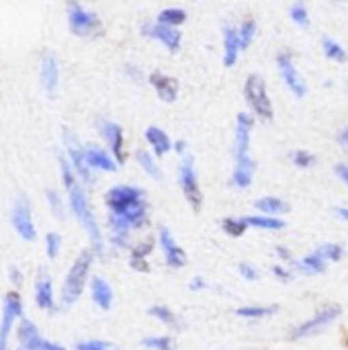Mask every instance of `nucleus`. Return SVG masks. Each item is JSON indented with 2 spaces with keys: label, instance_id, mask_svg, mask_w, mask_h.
<instances>
[{
  "label": "nucleus",
  "instance_id": "obj_20",
  "mask_svg": "<svg viewBox=\"0 0 348 350\" xmlns=\"http://www.w3.org/2000/svg\"><path fill=\"white\" fill-rule=\"evenodd\" d=\"M84 156H86V162H88L90 168H98V170H107V172H113V170L117 168V164H115V162L109 158V154L103 152L101 148L90 146V148L84 150Z\"/></svg>",
  "mask_w": 348,
  "mask_h": 350
},
{
  "label": "nucleus",
  "instance_id": "obj_40",
  "mask_svg": "<svg viewBox=\"0 0 348 350\" xmlns=\"http://www.w3.org/2000/svg\"><path fill=\"white\" fill-rule=\"evenodd\" d=\"M291 158H293V162H295L297 166H302V168H308V166H312V164H314V160H316V158H314L310 152H295Z\"/></svg>",
  "mask_w": 348,
  "mask_h": 350
},
{
  "label": "nucleus",
  "instance_id": "obj_34",
  "mask_svg": "<svg viewBox=\"0 0 348 350\" xmlns=\"http://www.w3.org/2000/svg\"><path fill=\"white\" fill-rule=\"evenodd\" d=\"M316 254L322 260H340L343 258V246L338 244H324L316 250Z\"/></svg>",
  "mask_w": 348,
  "mask_h": 350
},
{
  "label": "nucleus",
  "instance_id": "obj_7",
  "mask_svg": "<svg viewBox=\"0 0 348 350\" xmlns=\"http://www.w3.org/2000/svg\"><path fill=\"white\" fill-rule=\"evenodd\" d=\"M23 304L18 293H8L4 297V310H2V322H0V350H6L8 347V336H10V328L14 324V320L21 316Z\"/></svg>",
  "mask_w": 348,
  "mask_h": 350
},
{
  "label": "nucleus",
  "instance_id": "obj_14",
  "mask_svg": "<svg viewBox=\"0 0 348 350\" xmlns=\"http://www.w3.org/2000/svg\"><path fill=\"white\" fill-rule=\"evenodd\" d=\"M150 84L156 88L158 96L166 103H174L176 96H178V82L170 76H164L160 72H154L150 74Z\"/></svg>",
  "mask_w": 348,
  "mask_h": 350
},
{
  "label": "nucleus",
  "instance_id": "obj_39",
  "mask_svg": "<svg viewBox=\"0 0 348 350\" xmlns=\"http://www.w3.org/2000/svg\"><path fill=\"white\" fill-rule=\"evenodd\" d=\"M76 350H113V345L103 342V340H88V342L76 345Z\"/></svg>",
  "mask_w": 348,
  "mask_h": 350
},
{
  "label": "nucleus",
  "instance_id": "obj_42",
  "mask_svg": "<svg viewBox=\"0 0 348 350\" xmlns=\"http://www.w3.org/2000/svg\"><path fill=\"white\" fill-rule=\"evenodd\" d=\"M47 197H49V201H51V207H53L55 215H57V217H62L64 213H62V205H59V199H57V195H55L53 191H49V193H47Z\"/></svg>",
  "mask_w": 348,
  "mask_h": 350
},
{
  "label": "nucleus",
  "instance_id": "obj_19",
  "mask_svg": "<svg viewBox=\"0 0 348 350\" xmlns=\"http://www.w3.org/2000/svg\"><path fill=\"white\" fill-rule=\"evenodd\" d=\"M68 150H70V160H72V166L76 168V172H78L86 183H90L92 176H90V170H88L90 166H88V162H86L84 150H80L78 144H76L72 137H68Z\"/></svg>",
  "mask_w": 348,
  "mask_h": 350
},
{
  "label": "nucleus",
  "instance_id": "obj_41",
  "mask_svg": "<svg viewBox=\"0 0 348 350\" xmlns=\"http://www.w3.org/2000/svg\"><path fill=\"white\" fill-rule=\"evenodd\" d=\"M240 273H242V277L248 279V281H256V277H258V273H256L250 265H246V262L240 265Z\"/></svg>",
  "mask_w": 348,
  "mask_h": 350
},
{
  "label": "nucleus",
  "instance_id": "obj_17",
  "mask_svg": "<svg viewBox=\"0 0 348 350\" xmlns=\"http://www.w3.org/2000/svg\"><path fill=\"white\" fill-rule=\"evenodd\" d=\"M41 82L47 94H55V88L59 82V70H57V62L53 53H45L41 59Z\"/></svg>",
  "mask_w": 348,
  "mask_h": 350
},
{
  "label": "nucleus",
  "instance_id": "obj_32",
  "mask_svg": "<svg viewBox=\"0 0 348 350\" xmlns=\"http://www.w3.org/2000/svg\"><path fill=\"white\" fill-rule=\"evenodd\" d=\"M248 226L254 228H265V230H283L285 224L281 219H273V217H244Z\"/></svg>",
  "mask_w": 348,
  "mask_h": 350
},
{
  "label": "nucleus",
  "instance_id": "obj_8",
  "mask_svg": "<svg viewBox=\"0 0 348 350\" xmlns=\"http://www.w3.org/2000/svg\"><path fill=\"white\" fill-rule=\"evenodd\" d=\"M68 21H70V29H72L76 35H90V33H94V31L101 27L96 14L84 10V8H82L80 4H76V2H72L70 8H68Z\"/></svg>",
  "mask_w": 348,
  "mask_h": 350
},
{
  "label": "nucleus",
  "instance_id": "obj_18",
  "mask_svg": "<svg viewBox=\"0 0 348 350\" xmlns=\"http://www.w3.org/2000/svg\"><path fill=\"white\" fill-rule=\"evenodd\" d=\"M242 45H240V35L234 27H226L224 31V64L232 68L238 59Z\"/></svg>",
  "mask_w": 348,
  "mask_h": 350
},
{
  "label": "nucleus",
  "instance_id": "obj_30",
  "mask_svg": "<svg viewBox=\"0 0 348 350\" xmlns=\"http://www.w3.org/2000/svg\"><path fill=\"white\" fill-rule=\"evenodd\" d=\"M224 232L228 234V236H232V238H240V236H244V232H246V228H248V224H246V219L244 217H240V219H232V217H228V219H224Z\"/></svg>",
  "mask_w": 348,
  "mask_h": 350
},
{
  "label": "nucleus",
  "instance_id": "obj_3",
  "mask_svg": "<svg viewBox=\"0 0 348 350\" xmlns=\"http://www.w3.org/2000/svg\"><path fill=\"white\" fill-rule=\"evenodd\" d=\"M244 94H246V100L252 107V111L263 121L273 119V105H271V98H269V92H267V84L258 74H252V76L246 78Z\"/></svg>",
  "mask_w": 348,
  "mask_h": 350
},
{
  "label": "nucleus",
  "instance_id": "obj_23",
  "mask_svg": "<svg viewBox=\"0 0 348 350\" xmlns=\"http://www.w3.org/2000/svg\"><path fill=\"white\" fill-rule=\"evenodd\" d=\"M90 289H92V299L96 301V306L101 310H109L111 304H113V291L107 285V281H103L101 277H96V279H92Z\"/></svg>",
  "mask_w": 348,
  "mask_h": 350
},
{
  "label": "nucleus",
  "instance_id": "obj_13",
  "mask_svg": "<svg viewBox=\"0 0 348 350\" xmlns=\"http://www.w3.org/2000/svg\"><path fill=\"white\" fill-rule=\"evenodd\" d=\"M160 246L164 250V256H166V262L172 267V269H180L185 262H187V254L183 252V248H178L170 236V232L166 228H160Z\"/></svg>",
  "mask_w": 348,
  "mask_h": 350
},
{
  "label": "nucleus",
  "instance_id": "obj_47",
  "mask_svg": "<svg viewBox=\"0 0 348 350\" xmlns=\"http://www.w3.org/2000/svg\"><path fill=\"white\" fill-rule=\"evenodd\" d=\"M197 287H199V289L203 287V281H201V279H195V281H193V285H191V289H197Z\"/></svg>",
  "mask_w": 348,
  "mask_h": 350
},
{
  "label": "nucleus",
  "instance_id": "obj_45",
  "mask_svg": "<svg viewBox=\"0 0 348 350\" xmlns=\"http://www.w3.org/2000/svg\"><path fill=\"white\" fill-rule=\"evenodd\" d=\"M338 142H340V146H345V148H348V127L338 135Z\"/></svg>",
  "mask_w": 348,
  "mask_h": 350
},
{
  "label": "nucleus",
  "instance_id": "obj_27",
  "mask_svg": "<svg viewBox=\"0 0 348 350\" xmlns=\"http://www.w3.org/2000/svg\"><path fill=\"white\" fill-rule=\"evenodd\" d=\"M299 269L304 271V273H310V275H314V273H324L326 271V260H322L316 252L314 254H310V256H306L302 262H299Z\"/></svg>",
  "mask_w": 348,
  "mask_h": 350
},
{
  "label": "nucleus",
  "instance_id": "obj_36",
  "mask_svg": "<svg viewBox=\"0 0 348 350\" xmlns=\"http://www.w3.org/2000/svg\"><path fill=\"white\" fill-rule=\"evenodd\" d=\"M142 345H144L146 349L152 350H174V345H172V338H170V336L146 338V340H142Z\"/></svg>",
  "mask_w": 348,
  "mask_h": 350
},
{
  "label": "nucleus",
  "instance_id": "obj_38",
  "mask_svg": "<svg viewBox=\"0 0 348 350\" xmlns=\"http://www.w3.org/2000/svg\"><path fill=\"white\" fill-rule=\"evenodd\" d=\"M45 244H47V256H49V258H55L57 252H59V246H62L59 236H57V234H47Z\"/></svg>",
  "mask_w": 348,
  "mask_h": 350
},
{
  "label": "nucleus",
  "instance_id": "obj_46",
  "mask_svg": "<svg viewBox=\"0 0 348 350\" xmlns=\"http://www.w3.org/2000/svg\"><path fill=\"white\" fill-rule=\"evenodd\" d=\"M336 215H338V217H343V219H347V221H348V209H345V207L336 209Z\"/></svg>",
  "mask_w": 348,
  "mask_h": 350
},
{
  "label": "nucleus",
  "instance_id": "obj_48",
  "mask_svg": "<svg viewBox=\"0 0 348 350\" xmlns=\"http://www.w3.org/2000/svg\"><path fill=\"white\" fill-rule=\"evenodd\" d=\"M176 150H178V152H183V150H185V144H183V142H178V144H176Z\"/></svg>",
  "mask_w": 348,
  "mask_h": 350
},
{
  "label": "nucleus",
  "instance_id": "obj_21",
  "mask_svg": "<svg viewBox=\"0 0 348 350\" xmlns=\"http://www.w3.org/2000/svg\"><path fill=\"white\" fill-rule=\"evenodd\" d=\"M252 174H254V162L250 160V156L238 158V166H236V170H234L232 183H234L238 189H246V187L252 183Z\"/></svg>",
  "mask_w": 348,
  "mask_h": 350
},
{
  "label": "nucleus",
  "instance_id": "obj_33",
  "mask_svg": "<svg viewBox=\"0 0 348 350\" xmlns=\"http://www.w3.org/2000/svg\"><path fill=\"white\" fill-rule=\"evenodd\" d=\"M275 312H277V306H269V308H254V306H250V308H240L236 314L242 316V318H267V316H271Z\"/></svg>",
  "mask_w": 348,
  "mask_h": 350
},
{
  "label": "nucleus",
  "instance_id": "obj_31",
  "mask_svg": "<svg viewBox=\"0 0 348 350\" xmlns=\"http://www.w3.org/2000/svg\"><path fill=\"white\" fill-rule=\"evenodd\" d=\"M254 33H256V23H254V18H246V21L242 23L240 31H238L242 49H248V45H250L252 39H254Z\"/></svg>",
  "mask_w": 348,
  "mask_h": 350
},
{
  "label": "nucleus",
  "instance_id": "obj_26",
  "mask_svg": "<svg viewBox=\"0 0 348 350\" xmlns=\"http://www.w3.org/2000/svg\"><path fill=\"white\" fill-rule=\"evenodd\" d=\"M185 21H187V14L180 8H166V10H162L158 14V23L166 25V27H176V25H180Z\"/></svg>",
  "mask_w": 348,
  "mask_h": 350
},
{
  "label": "nucleus",
  "instance_id": "obj_4",
  "mask_svg": "<svg viewBox=\"0 0 348 350\" xmlns=\"http://www.w3.org/2000/svg\"><path fill=\"white\" fill-rule=\"evenodd\" d=\"M343 310L338 306H330V308H324L320 314H316L312 320H308L306 324H302L299 328L293 330L291 338H308V336H314L322 330H326L336 318H340Z\"/></svg>",
  "mask_w": 348,
  "mask_h": 350
},
{
  "label": "nucleus",
  "instance_id": "obj_10",
  "mask_svg": "<svg viewBox=\"0 0 348 350\" xmlns=\"http://www.w3.org/2000/svg\"><path fill=\"white\" fill-rule=\"evenodd\" d=\"M12 226L14 230L18 232V236L23 240H29L33 242L37 238V232H35V224H33V217H31V207H29V201L25 199H18L14 209H12Z\"/></svg>",
  "mask_w": 348,
  "mask_h": 350
},
{
  "label": "nucleus",
  "instance_id": "obj_1",
  "mask_svg": "<svg viewBox=\"0 0 348 350\" xmlns=\"http://www.w3.org/2000/svg\"><path fill=\"white\" fill-rule=\"evenodd\" d=\"M59 168H62L64 185H66L68 195H70V207H72L74 215L80 219V224L84 226V230L88 232L94 252H98V254H101V252H103L101 230H98V224H96V219H94V215H92V211H90V205H88V201H86V195H84V191L80 189V185L76 183L74 172H72L70 164H68L64 158H59Z\"/></svg>",
  "mask_w": 348,
  "mask_h": 350
},
{
  "label": "nucleus",
  "instance_id": "obj_16",
  "mask_svg": "<svg viewBox=\"0 0 348 350\" xmlns=\"http://www.w3.org/2000/svg\"><path fill=\"white\" fill-rule=\"evenodd\" d=\"M101 127H103L105 139H107L109 146H111V152H113L115 158H117V164H123V162H125V152H123V129H121L117 123H111V121H105Z\"/></svg>",
  "mask_w": 348,
  "mask_h": 350
},
{
  "label": "nucleus",
  "instance_id": "obj_29",
  "mask_svg": "<svg viewBox=\"0 0 348 350\" xmlns=\"http://www.w3.org/2000/svg\"><path fill=\"white\" fill-rule=\"evenodd\" d=\"M322 47H324V55L330 57V59H336V62H345L347 59V51L340 47V43H336L334 39H324L322 41Z\"/></svg>",
  "mask_w": 348,
  "mask_h": 350
},
{
  "label": "nucleus",
  "instance_id": "obj_22",
  "mask_svg": "<svg viewBox=\"0 0 348 350\" xmlns=\"http://www.w3.org/2000/svg\"><path fill=\"white\" fill-rule=\"evenodd\" d=\"M35 299H37V306L41 310H53V289H51V281H49L47 275L37 279Z\"/></svg>",
  "mask_w": 348,
  "mask_h": 350
},
{
  "label": "nucleus",
  "instance_id": "obj_11",
  "mask_svg": "<svg viewBox=\"0 0 348 350\" xmlns=\"http://www.w3.org/2000/svg\"><path fill=\"white\" fill-rule=\"evenodd\" d=\"M277 64H279L281 76H283L285 84L289 86V90H291L297 98L306 96V92H308L306 82H304L302 76L297 74V70H295V66H293V62H291V55H289V53H281V55L277 57Z\"/></svg>",
  "mask_w": 348,
  "mask_h": 350
},
{
  "label": "nucleus",
  "instance_id": "obj_28",
  "mask_svg": "<svg viewBox=\"0 0 348 350\" xmlns=\"http://www.w3.org/2000/svg\"><path fill=\"white\" fill-rule=\"evenodd\" d=\"M135 156H137V162H139V166H142V168H144V170H146V172H148V174L152 176V178H158V180L162 178V172H160L158 164L154 162V158H152V156H150L148 152L139 150V152H137Z\"/></svg>",
  "mask_w": 348,
  "mask_h": 350
},
{
  "label": "nucleus",
  "instance_id": "obj_24",
  "mask_svg": "<svg viewBox=\"0 0 348 350\" xmlns=\"http://www.w3.org/2000/svg\"><path fill=\"white\" fill-rule=\"evenodd\" d=\"M146 139L150 142V146L154 148V152H156L158 156H164V154L172 148L170 137H168L162 129H158V127H148V129H146Z\"/></svg>",
  "mask_w": 348,
  "mask_h": 350
},
{
  "label": "nucleus",
  "instance_id": "obj_37",
  "mask_svg": "<svg viewBox=\"0 0 348 350\" xmlns=\"http://www.w3.org/2000/svg\"><path fill=\"white\" fill-rule=\"evenodd\" d=\"M150 316H154V318H158L162 324H168V326H176V318H174V314L168 310V308H162V306H156V308H152L150 310Z\"/></svg>",
  "mask_w": 348,
  "mask_h": 350
},
{
  "label": "nucleus",
  "instance_id": "obj_5",
  "mask_svg": "<svg viewBox=\"0 0 348 350\" xmlns=\"http://www.w3.org/2000/svg\"><path fill=\"white\" fill-rule=\"evenodd\" d=\"M178 178H180V187H183V193L187 197V201L191 203V207L195 211L201 209V191H199V183H197V176H195V168H193V158H185L180 168H178Z\"/></svg>",
  "mask_w": 348,
  "mask_h": 350
},
{
  "label": "nucleus",
  "instance_id": "obj_44",
  "mask_svg": "<svg viewBox=\"0 0 348 350\" xmlns=\"http://www.w3.org/2000/svg\"><path fill=\"white\" fill-rule=\"evenodd\" d=\"M273 273H275L279 279H283V281H289V273H287L283 267H273Z\"/></svg>",
  "mask_w": 348,
  "mask_h": 350
},
{
  "label": "nucleus",
  "instance_id": "obj_15",
  "mask_svg": "<svg viewBox=\"0 0 348 350\" xmlns=\"http://www.w3.org/2000/svg\"><path fill=\"white\" fill-rule=\"evenodd\" d=\"M254 121L250 115L240 113L238 115V125H236V156L244 158L248 156V146H250V129H252Z\"/></svg>",
  "mask_w": 348,
  "mask_h": 350
},
{
  "label": "nucleus",
  "instance_id": "obj_43",
  "mask_svg": "<svg viewBox=\"0 0 348 350\" xmlns=\"http://www.w3.org/2000/svg\"><path fill=\"white\" fill-rule=\"evenodd\" d=\"M336 174H338L340 180H345L348 185V164H338L336 166Z\"/></svg>",
  "mask_w": 348,
  "mask_h": 350
},
{
  "label": "nucleus",
  "instance_id": "obj_2",
  "mask_svg": "<svg viewBox=\"0 0 348 350\" xmlns=\"http://www.w3.org/2000/svg\"><path fill=\"white\" fill-rule=\"evenodd\" d=\"M90 265H92V252H88V250L82 252L74 260V265H72V269H70V273L66 277V285H64V301L68 306L74 304L80 297V293L84 289V283H86V277H88V271H90Z\"/></svg>",
  "mask_w": 348,
  "mask_h": 350
},
{
  "label": "nucleus",
  "instance_id": "obj_6",
  "mask_svg": "<svg viewBox=\"0 0 348 350\" xmlns=\"http://www.w3.org/2000/svg\"><path fill=\"white\" fill-rule=\"evenodd\" d=\"M18 342L23 350H66L62 345H53L49 340H43L39 336L37 326L31 320H21L18 324Z\"/></svg>",
  "mask_w": 348,
  "mask_h": 350
},
{
  "label": "nucleus",
  "instance_id": "obj_35",
  "mask_svg": "<svg viewBox=\"0 0 348 350\" xmlns=\"http://www.w3.org/2000/svg\"><path fill=\"white\" fill-rule=\"evenodd\" d=\"M291 18H293V23H297L299 27H308L310 25V14H308V8H306V4L299 0V2H295L293 6H291Z\"/></svg>",
  "mask_w": 348,
  "mask_h": 350
},
{
  "label": "nucleus",
  "instance_id": "obj_9",
  "mask_svg": "<svg viewBox=\"0 0 348 350\" xmlns=\"http://www.w3.org/2000/svg\"><path fill=\"white\" fill-rule=\"evenodd\" d=\"M139 199H144V193L139 189H135V187H115L105 197V201H107V205L111 207L113 213H123L127 207H131Z\"/></svg>",
  "mask_w": 348,
  "mask_h": 350
},
{
  "label": "nucleus",
  "instance_id": "obj_25",
  "mask_svg": "<svg viewBox=\"0 0 348 350\" xmlns=\"http://www.w3.org/2000/svg\"><path fill=\"white\" fill-rule=\"evenodd\" d=\"M254 207L263 213H287L289 211V205L277 197H265V199H258L254 203Z\"/></svg>",
  "mask_w": 348,
  "mask_h": 350
},
{
  "label": "nucleus",
  "instance_id": "obj_12",
  "mask_svg": "<svg viewBox=\"0 0 348 350\" xmlns=\"http://www.w3.org/2000/svg\"><path fill=\"white\" fill-rule=\"evenodd\" d=\"M144 33L158 39L160 43H164L170 51H176L180 47V31H176L174 27H166V25H146Z\"/></svg>",
  "mask_w": 348,
  "mask_h": 350
}]
</instances>
